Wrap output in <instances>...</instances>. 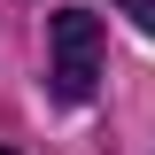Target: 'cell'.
Listing matches in <instances>:
<instances>
[{
    "instance_id": "2",
    "label": "cell",
    "mask_w": 155,
    "mask_h": 155,
    "mask_svg": "<svg viewBox=\"0 0 155 155\" xmlns=\"http://www.w3.org/2000/svg\"><path fill=\"white\" fill-rule=\"evenodd\" d=\"M116 8H124V16H132V23H140V31H147V39H155V0H116Z\"/></svg>"
},
{
    "instance_id": "1",
    "label": "cell",
    "mask_w": 155,
    "mask_h": 155,
    "mask_svg": "<svg viewBox=\"0 0 155 155\" xmlns=\"http://www.w3.org/2000/svg\"><path fill=\"white\" fill-rule=\"evenodd\" d=\"M47 39H54V93L62 101H93V78H101V16L93 8H62L54 23H47Z\"/></svg>"
},
{
    "instance_id": "3",
    "label": "cell",
    "mask_w": 155,
    "mask_h": 155,
    "mask_svg": "<svg viewBox=\"0 0 155 155\" xmlns=\"http://www.w3.org/2000/svg\"><path fill=\"white\" fill-rule=\"evenodd\" d=\"M0 155H8V147H0Z\"/></svg>"
}]
</instances>
